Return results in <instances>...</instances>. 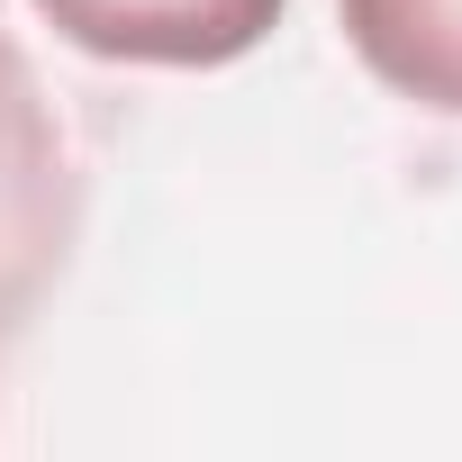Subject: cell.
I'll list each match as a JSON object with an SVG mask.
<instances>
[{"label":"cell","mask_w":462,"mask_h":462,"mask_svg":"<svg viewBox=\"0 0 462 462\" xmlns=\"http://www.w3.org/2000/svg\"><path fill=\"white\" fill-rule=\"evenodd\" d=\"M82 245V163L73 136L28 64V46L0 28V345H10L37 300L64 282Z\"/></svg>","instance_id":"obj_1"},{"label":"cell","mask_w":462,"mask_h":462,"mask_svg":"<svg viewBox=\"0 0 462 462\" xmlns=\"http://www.w3.org/2000/svg\"><path fill=\"white\" fill-rule=\"evenodd\" d=\"M291 0H37V19L100 55V64H163V73H208L236 64L282 28Z\"/></svg>","instance_id":"obj_2"},{"label":"cell","mask_w":462,"mask_h":462,"mask_svg":"<svg viewBox=\"0 0 462 462\" xmlns=\"http://www.w3.org/2000/svg\"><path fill=\"white\" fill-rule=\"evenodd\" d=\"M345 46L399 100L462 118V0H336Z\"/></svg>","instance_id":"obj_3"}]
</instances>
